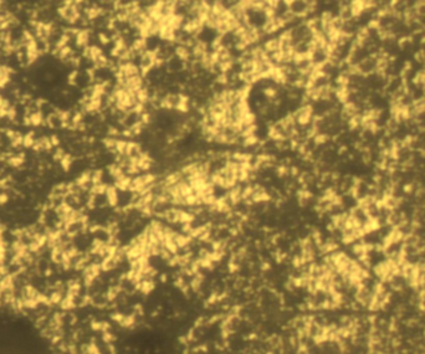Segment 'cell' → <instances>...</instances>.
<instances>
[{
    "mask_svg": "<svg viewBox=\"0 0 425 354\" xmlns=\"http://www.w3.org/2000/svg\"><path fill=\"white\" fill-rule=\"evenodd\" d=\"M357 71L363 76H369V75L374 74L377 71V57L369 56L366 60H363L360 65L356 66Z\"/></svg>",
    "mask_w": 425,
    "mask_h": 354,
    "instance_id": "6da1fadb",
    "label": "cell"
},
{
    "mask_svg": "<svg viewBox=\"0 0 425 354\" xmlns=\"http://www.w3.org/2000/svg\"><path fill=\"white\" fill-rule=\"evenodd\" d=\"M46 125L54 132H59V130L64 129L65 128V116H64V112H60L56 111L54 114L49 117L48 121H46Z\"/></svg>",
    "mask_w": 425,
    "mask_h": 354,
    "instance_id": "7a4b0ae2",
    "label": "cell"
},
{
    "mask_svg": "<svg viewBox=\"0 0 425 354\" xmlns=\"http://www.w3.org/2000/svg\"><path fill=\"white\" fill-rule=\"evenodd\" d=\"M415 12H417L418 17H425V0H422V1H417Z\"/></svg>",
    "mask_w": 425,
    "mask_h": 354,
    "instance_id": "3957f363",
    "label": "cell"
}]
</instances>
